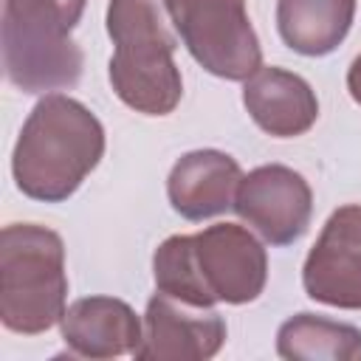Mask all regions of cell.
<instances>
[{"label": "cell", "instance_id": "cell-1", "mask_svg": "<svg viewBox=\"0 0 361 361\" xmlns=\"http://www.w3.org/2000/svg\"><path fill=\"white\" fill-rule=\"evenodd\" d=\"M161 293L195 307L248 305L268 282V254L240 223H214L197 234H172L152 254Z\"/></svg>", "mask_w": 361, "mask_h": 361}, {"label": "cell", "instance_id": "cell-2", "mask_svg": "<svg viewBox=\"0 0 361 361\" xmlns=\"http://www.w3.org/2000/svg\"><path fill=\"white\" fill-rule=\"evenodd\" d=\"M104 155V127L79 99L45 93L17 135L11 175L39 203L68 200Z\"/></svg>", "mask_w": 361, "mask_h": 361}, {"label": "cell", "instance_id": "cell-3", "mask_svg": "<svg viewBox=\"0 0 361 361\" xmlns=\"http://www.w3.org/2000/svg\"><path fill=\"white\" fill-rule=\"evenodd\" d=\"M104 23L116 45L107 65L113 93L135 113L169 116L180 104L183 79L166 0H110Z\"/></svg>", "mask_w": 361, "mask_h": 361}, {"label": "cell", "instance_id": "cell-4", "mask_svg": "<svg viewBox=\"0 0 361 361\" xmlns=\"http://www.w3.org/2000/svg\"><path fill=\"white\" fill-rule=\"evenodd\" d=\"M85 0H6L3 3V68L23 93L73 87L85 56L73 42Z\"/></svg>", "mask_w": 361, "mask_h": 361}, {"label": "cell", "instance_id": "cell-5", "mask_svg": "<svg viewBox=\"0 0 361 361\" xmlns=\"http://www.w3.org/2000/svg\"><path fill=\"white\" fill-rule=\"evenodd\" d=\"M65 243L54 228L11 223L0 231V322L20 336H39L65 316Z\"/></svg>", "mask_w": 361, "mask_h": 361}, {"label": "cell", "instance_id": "cell-6", "mask_svg": "<svg viewBox=\"0 0 361 361\" xmlns=\"http://www.w3.org/2000/svg\"><path fill=\"white\" fill-rule=\"evenodd\" d=\"M166 11L192 59L212 76L245 82L262 68L245 0H166Z\"/></svg>", "mask_w": 361, "mask_h": 361}, {"label": "cell", "instance_id": "cell-7", "mask_svg": "<svg viewBox=\"0 0 361 361\" xmlns=\"http://www.w3.org/2000/svg\"><path fill=\"white\" fill-rule=\"evenodd\" d=\"M234 212L265 243L290 245L310 226L313 192L296 169L285 164H265L243 175L234 195Z\"/></svg>", "mask_w": 361, "mask_h": 361}, {"label": "cell", "instance_id": "cell-8", "mask_svg": "<svg viewBox=\"0 0 361 361\" xmlns=\"http://www.w3.org/2000/svg\"><path fill=\"white\" fill-rule=\"evenodd\" d=\"M302 288L313 302L361 310V206H338L302 265Z\"/></svg>", "mask_w": 361, "mask_h": 361}, {"label": "cell", "instance_id": "cell-9", "mask_svg": "<svg viewBox=\"0 0 361 361\" xmlns=\"http://www.w3.org/2000/svg\"><path fill=\"white\" fill-rule=\"evenodd\" d=\"M226 344V319L212 307L186 305L169 293H155L144 310L138 361H206Z\"/></svg>", "mask_w": 361, "mask_h": 361}, {"label": "cell", "instance_id": "cell-10", "mask_svg": "<svg viewBox=\"0 0 361 361\" xmlns=\"http://www.w3.org/2000/svg\"><path fill=\"white\" fill-rule=\"evenodd\" d=\"M62 341L79 358L133 355L141 344L144 324L138 313L116 296H85L68 305L59 319Z\"/></svg>", "mask_w": 361, "mask_h": 361}, {"label": "cell", "instance_id": "cell-11", "mask_svg": "<svg viewBox=\"0 0 361 361\" xmlns=\"http://www.w3.org/2000/svg\"><path fill=\"white\" fill-rule=\"evenodd\" d=\"M240 180L243 169L231 155L220 149H192L169 169L166 197L180 217L200 223L234 209Z\"/></svg>", "mask_w": 361, "mask_h": 361}, {"label": "cell", "instance_id": "cell-12", "mask_svg": "<svg viewBox=\"0 0 361 361\" xmlns=\"http://www.w3.org/2000/svg\"><path fill=\"white\" fill-rule=\"evenodd\" d=\"M243 104L254 124L274 138H296L319 118L316 90L299 73L274 65L245 79Z\"/></svg>", "mask_w": 361, "mask_h": 361}, {"label": "cell", "instance_id": "cell-13", "mask_svg": "<svg viewBox=\"0 0 361 361\" xmlns=\"http://www.w3.org/2000/svg\"><path fill=\"white\" fill-rule=\"evenodd\" d=\"M355 0H276V31L302 56H327L350 34Z\"/></svg>", "mask_w": 361, "mask_h": 361}, {"label": "cell", "instance_id": "cell-14", "mask_svg": "<svg viewBox=\"0 0 361 361\" xmlns=\"http://www.w3.org/2000/svg\"><path fill=\"white\" fill-rule=\"evenodd\" d=\"M276 353L288 361H355L361 330L316 313H296L276 330Z\"/></svg>", "mask_w": 361, "mask_h": 361}, {"label": "cell", "instance_id": "cell-15", "mask_svg": "<svg viewBox=\"0 0 361 361\" xmlns=\"http://www.w3.org/2000/svg\"><path fill=\"white\" fill-rule=\"evenodd\" d=\"M347 90H350L353 102L361 104V54L353 59V65H350V71H347Z\"/></svg>", "mask_w": 361, "mask_h": 361}]
</instances>
